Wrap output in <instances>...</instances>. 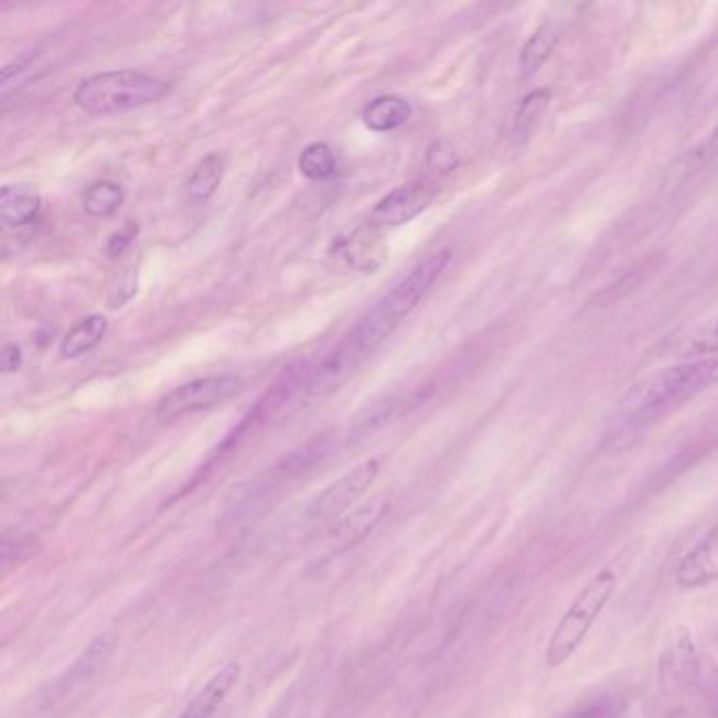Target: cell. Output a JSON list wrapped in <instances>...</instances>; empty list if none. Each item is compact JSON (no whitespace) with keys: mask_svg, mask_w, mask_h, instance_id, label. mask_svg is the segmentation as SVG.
Returning a JSON list of instances; mask_svg holds the SVG:
<instances>
[{"mask_svg":"<svg viewBox=\"0 0 718 718\" xmlns=\"http://www.w3.org/2000/svg\"><path fill=\"white\" fill-rule=\"evenodd\" d=\"M363 358L365 354H361V350L347 337L342 347L335 350L319 369L310 373L306 396L314 398V396H326L333 390H340V386L356 371Z\"/></svg>","mask_w":718,"mask_h":718,"instance_id":"8fae6325","label":"cell"},{"mask_svg":"<svg viewBox=\"0 0 718 718\" xmlns=\"http://www.w3.org/2000/svg\"><path fill=\"white\" fill-rule=\"evenodd\" d=\"M226 173V159L219 152H213L196 164L192 175L185 182V199L192 205H203L217 192Z\"/></svg>","mask_w":718,"mask_h":718,"instance_id":"e0dca14e","label":"cell"},{"mask_svg":"<svg viewBox=\"0 0 718 718\" xmlns=\"http://www.w3.org/2000/svg\"><path fill=\"white\" fill-rule=\"evenodd\" d=\"M643 544H645L643 537L630 539L602 565L592 578L583 583L578 597L565 609V613L556 622L555 630L546 643L544 664L548 668H560L578 653L588 632L601 618L604 607L613 599V594L622 586L630 569L636 565L639 556L643 553Z\"/></svg>","mask_w":718,"mask_h":718,"instance_id":"7a4b0ae2","label":"cell"},{"mask_svg":"<svg viewBox=\"0 0 718 718\" xmlns=\"http://www.w3.org/2000/svg\"><path fill=\"white\" fill-rule=\"evenodd\" d=\"M122 203H125V190L110 180L95 182L83 194V208L95 219L115 215L116 211L122 207Z\"/></svg>","mask_w":718,"mask_h":718,"instance_id":"44dd1931","label":"cell"},{"mask_svg":"<svg viewBox=\"0 0 718 718\" xmlns=\"http://www.w3.org/2000/svg\"><path fill=\"white\" fill-rule=\"evenodd\" d=\"M550 99L553 93L548 89H535L518 101L506 125V138L512 146H525L533 138L542 118L548 112Z\"/></svg>","mask_w":718,"mask_h":718,"instance_id":"5bb4252c","label":"cell"},{"mask_svg":"<svg viewBox=\"0 0 718 718\" xmlns=\"http://www.w3.org/2000/svg\"><path fill=\"white\" fill-rule=\"evenodd\" d=\"M169 89L167 81L139 69H108L81 81L74 104L87 115H122L157 104Z\"/></svg>","mask_w":718,"mask_h":718,"instance_id":"277c9868","label":"cell"},{"mask_svg":"<svg viewBox=\"0 0 718 718\" xmlns=\"http://www.w3.org/2000/svg\"><path fill=\"white\" fill-rule=\"evenodd\" d=\"M298 167H300L303 178L321 182V180H329V178L335 175L337 159H335V152H333V148L329 143L314 141V143H310V146H306L301 150Z\"/></svg>","mask_w":718,"mask_h":718,"instance_id":"7402d4cb","label":"cell"},{"mask_svg":"<svg viewBox=\"0 0 718 718\" xmlns=\"http://www.w3.org/2000/svg\"><path fill=\"white\" fill-rule=\"evenodd\" d=\"M411 104L398 95H379L363 108V122L373 133H390L409 122Z\"/></svg>","mask_w":718,"mask_h":718,"instance_id":"2e32d148","label":"cell"},{"mask_svg":"<svg viewBox=\"0 0 718 718\" xmlns=\"http://www.w3.org/2000/svg\"><path fill=\"white\" fill-rule=\"evenodd\" d=\"M138 293V264L136 259L125 261L112 278L110 285V296H108V306L110 308H120L127 301L131 300Z\"/></svg>","mask_w":718,"mask_h":718,"instance_id":"cb8c5ba5","label":"cell"},{"mask_svg":"<svg viewBox=\"0 0 718 718\" xmlns=\"http://www.w3.org/2000/svg\"><path fill=\"white\" fill-rule=\"evenodd\" d=\"M112 651H115V636L112 634H104V636L95 639L92 645L87 647V651L69 666L68 671L64 672V676L57 678L49 687V694L43 697L45 706H53L57 701H66L72 692H76L87 681H92L93 674L108 662Z\"/></svg>","mask_w":718,"mask_h":718,"instance_id":"9c48e42d","label":"cell"},{"mask_svg":"<svg viewBox=\"0 0 718 718\" xmlns=\"http://www.w3.org/2000/svg\"><path fill=\"white\" fill-rule=\"evenodd\" d=\"M432 199H435V185L430 182L398 185L371 208L369 224L382 228L403 226L416 219L421 211L430 207Z\"/></svg>","mask_w":718,"mask_h":718,"instance_id":"ba28073f","label":"cell"},{"mask_svg":"<svg viewBox=\"0 0 718 718\" xmlns=\"http://www.w3.org/2000/svg\"><path fill=\"white\" fill-rule=\"evenodd\" d=\"M240 678V664H228L222 671L215 672L205 687L190 699L180 718H211L213 712L224 704L231 695L234 685Z\"/></svg>","mask_w":718,"mask_h":718,"instance_id":"4fadbf2b","label":"cell"},{"mask_svg":"<svg viewBox=\"0 0 718 718\" xmlns=\"http://www.w3.org/2000/svg\"><path fill=\"white\" fill-rule=\"evenodd\" d=\"M674 579L687 590L718 581V525L681 558Z\"/></svg>","mask_w":718,"mask_h":718,"instance_id":"30bf717a","label":"cell"},{"mask_svg":"<svg viewBox=\"0 0 718 718\" xmlns=\"http://www.w3.org/2000/svg\"><path fill=\"white\" fill-rule=\"evenodd\" d=\"M558 43H560V28L556 23L539 25L521 49L518 68L523 72V76H532L542 68L555 53Z\"/></svg>","mask_w":718,"mask_h":718,"instance_id":"d6986e66","label":"cell"},{"mask_svg":"<svg viewBox=\"0 0 718 718\" xmlns=\"http://www.w3.org/2000/svg\"><path fill=\"white\" fill-rule=\"evenodd\" d=\"M407 403H409L407 398H396V396H390L382 403H375L373 407L365 409L361 416L354 419L350 437L363 439V437H369L373 432H377L379 428L393 424L396 417L403 416Z\"/></svg>","mask_w":718,"mask_h":718,"instance_id":"ffe728a7","label":"cell"},{"mask_svg":"<svg viewBox=\"0 0 718 718\" xmlns=\"http://www.w3.org/2000/svg\"><path fill=\"white\" fill-rule=\"evenodd\" d=\"M240 390H243L240 377L231 375V373L196 377V379L180 384L173 390L164 394L157 403L154 417L161 424H169L180 417L219 407V405L228 403Z\"/></svg>","mask_w":718,"mask_h":718,"instance_id":"8992f818","label":"cell"},{"mask_svg":"<svg viewBox=\"0 0 718 718\" xmlns=\"http://www.w3.org/2000/svg\"><path fill=\"white\" fill-rule=\"evenodd\" d=\"M106 333H108V319L101 314H92L74 324L62 337L60 356L66 361L78 358V356L92 352L97 344H101Z\"/></svg>","mask_w":718,"mask_h":718,"instance_id":"ac0fdd59","label":"cell"},{"mask_svg":"<svg viewBox=\"0 0 718 718\" xmlns=\"http://www.w3.org/2000/svg\"><path fill=\"white\" fill-rule=\"evenodd\" d=\"M379 474V460H365L347 470L335 483L321 491L303 510L306 521L310 523H331L340 518L347 508H352L375 483Z\"/></svg>","mask_w":718,"mask_h":718,"instance_id":"52a82bcc","label":"cell"},{"mask_svg":"<svg viewBox=\"0 0 718 718\" xmlns=\"http://www.w3.org/2000/svg\"><path fill=\"white\" fill-rule=\"evenodd\" d=\"M671 356L681 361H699L718 356V317L694 324L678 335H674L668 344Z\"/></svg>","mask_w":718,"mask_h":718,"instance_id":"9a60e30c","label":"cell"},{"mask_svg":"<svg viewBox=\"0 0 718 718\" xmlns=\"http://www.w3.org/2000/svg\"><path fill=\"white\" fill-rule=\"evenodd\" d=\"M133 236H136V231H133V226H129L127 231L122 232H116V234H112V238H110V243H108V255L110 257H116V255H122L127 249H129V245H131V240H133Z\"/></svg>","mask_w":718,"mask_h":718,"instance_id":"83f0119b","label":"cell"},{"mask_svg":"<svg viewBox=\"0 0 718 718\" xmlns=\"http://www.w3.org/2000/svg\"><path fill=\"white\" fill-rule=\"evenodd\" d=\"M22 347L18 346V344L9 342V344L2 346V352H0V369H2L4 375H11V373L20 369L22 367Z\"/></svg>","mask_w":718,"mask_h":718,"instance_id":"484cf974","label":"cell"},{"mask_svg":"<svg viewBox=\"0 0 718 718\" xmlns=\"http://www.w3.org/2000/svg\"><path fill=\"white\" fill-rule=\"evenodd\" d=\"M657 678L662 694L672 699H681L701 687V655L687 625H672L664 634V645L657 660Z\"/></svg>","mask_w":718,"mask_h":718,"instance_id":"5b68a950","label":"cell"},{"mask_svg":"<svg viewBox=\"0 0 718 718\" xmlns=\"http://www.w3.org/2000/svg\"><path fill=\"white\" fill-rule=\"evenodd\" d=\"M715 386H718V356L681 361L666 369L653 371L622 396L615 409V424L624 430L645 428Z\"/></svg>","mask_w":718,"mask_h":718,"instance_id":"6da1fadb","label":"cell"},{"mask_svg":"<svg viewBox=\"0 0 718 718\" xmlns=\"http://www.w3.org/2000/svg\"><path fill=\"white\" fill-rule=\"evenodd\" d=\"M718 157V125L710 131V136L701 141V146L694 152L695 161L699 164L710 162Z\"/></svg>","mask_w":718,"mask_h":718,"instance_id":"4316f807","label":"cell"},{"mask_svg":"<svg viewBox=\"0 0 718 718\" xmlns=\"http://www.w3.org/2000/svg\"><path fill=\"white\" fill-rule=\"evenodd\" d=\"M451 249H440L426 257L407 277L377 301L369 312L354 326L350 340L361 350V354H371L382 346L398 324L403 323L426 296L435 289L439 278L451 264Z\"/></svg>","mask_w":718,"mask_h":718,"instance_id":"3957f363","label":"cell"},{"mask_svg":"<svg viewBox=\"0 0 718 718\" xmlns=\"http://www.w3.org/2000/svg\"><path fill=\"white\" fill-rule=\"evenodd\" d=\"M628 708V697L618 692H602L579 701L574 710L562 718H620Z\"/></svg>","mask_w":718,"mask_h":718,"instance_id":"603a6c76","label":"cell"},{"mask_svg":"<svg viewBox=\"0 0 718 718\" xmlns=\"http://www.w3.org/2000/svg\"><path fill=\"white\" fill-rule=\"evenodd\" d=\"M458 164V157L456 152L444 143V141H437L430 150H428V167L435 173H447Z\"/></svg>","mask_w":718,"mask_h":718,"instance_id":"d4e9b609","label":"cell"},{"mask_svg":"<svg viewBox=\"0 0 718 718\" xmlns=\"http://www.w3.org/2000/svg\"><path fill=\"white\" fill-rule=\"evenodd\" d=\"M43 199L30 184L2 185L0 190V219L7 228H20L41 215Z\"/></svg>","mask_w":718,"mask_h":718,"instance_id":"7c38bea8","label":"cell"}]
</instances>
